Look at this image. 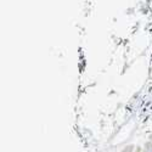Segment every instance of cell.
Masks as SVG:
<instances>
[{
  "instance_id": "1",
  "label": "cell",
  "mask_w": 152,
  "mask_h": 152,
  "mask_svg": "<svg viewBox=\"0 0 152 152\" xmlns=\"http://www.w3.org/2000/svg\"><path fill=\"white\" fill-rule=\"evenodd\" d=\"M142 152H152V142L148 140L142 146Z\"/></svg>"
},
{
  "instance_id": "2",
  "label": "cell",
  "mask_w": 152,
  "mask_h": 152,
  "mask_svg": "<svg viewBox=\"0 0 152 152\" xmlns=\"http://www.w3.org/2000/svg\"><path fill=\"white\" fill-rule=\"evenodd\" d=\"M135 148H136V146L133 145V144H130V145H126L121 152H135Z\"/></svg>"
},
{
  "instance_id": "3",
  "label": "cell",
  "mask_w": 152,
  "mask_h": 152,
  "mask_svg": "<svg viewBox=\"0 0 152 152\" xmlns=\"http://www.w3.org/2000/svg\"><path fill=\"white\" fill-rule=\"evenodd\" d=\"M135 152H142V147H140V146H136Z\"/></svg>"
},
{
  "instance_id": "4",
  "label": "cell",
  "mask_w": 152,
  "mask_h": 152,
  "mask_svg": "<svg viewBox=\"0 0 152 152\" xmlns=\"http://www.w3.org/2000/svg\"><path fill=\"white\" fill-rule=\"evenodd\" d=\"M148 140L152 142V133H151V134H150V136H148Z\"/></svg>"
}]
</instances>
